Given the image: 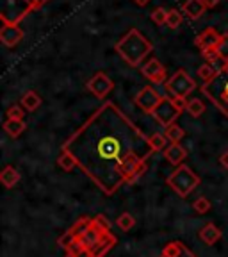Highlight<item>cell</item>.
<instances>
[{"label": "cell", "instance_id": "cell-1", "mask_svg": "<svg viewBox=\"0 0 228 257\" xmlns=\"http://www.w3.org/2000/svg\"><path fill=\"white\" fill-rule=\"evenodd\" d=\"M61 150L72 154L79 168L105 195H114L123 186L139 181L155 154L148 136L112 102L96 109Z\"/></svg>", "mask_w": 228, "mask_h": 257}, {"label": "cell", "instance_id": "cell-2", "mask_svg": "<svg viewBox=\"0 0 228 257\" xmlns=\"http://www.w3.org/2000/svg\"><path fill=\"white\" fill-rule=\"evenodd\" d=\"M109 227L111 225L104 214L79 218L57 243L66 253H73L75 257H105L118 243V237Z\"/></svg>", "mask_w": 228, "mask_h": 257}, {"label": "cell", "instance_id": "cell-3", "mask_svg": "<svg viewBox=\"0 0 228 257\" xmlns=\"http://www.w3.org/2000/svg\"><path fill=\"white\" fill-rule=\"evenodd\" d=\"M153 50V45L148 41V38H144L137 29H130V31L121 38L116 43V52L120 57L128 63L130 66H141L143 59Z\"/></svg>", "mask_w": 228, "mask_h": 257}, {"label": "cell", "instance_id": "cell-4", "mask_svg": "<svg viewBox=\"0 0 228 257\" xmlns=\"http://www.w3.org/2000/svg\"><path fill=\"white\" fill-rule=\"evenodd\" d=\"M166 182H168V186L178 195V197L185 198L200 186L201 179L192 172L189 166L180 165V166H176L175 172H171V175L166 179Z\"/></svg>", "mask_w": 228, "mask_h": 257}, {"label": "cell", "instance_id": "cell-5", "mask_svg": "<svg viewBox=\"0 0 228 257\" xmlns=\"http://www.w3.org/2000/svg\"><path fill=\"white\" fill-rule=\"evenodd\" d=\"M201 91L228 118V73L221 70L216 79L201 86Z\"/></svg>", "mask_w": 228, "mask_h": 257}, {"label": "cell", "instance_id": "cell-6", "mask_svg": "<svg viewBox=\"0 0 228 257\" xmlns=\"http://www.w3.org/2000/svg\"><path fill=\"white\" fill-rule=\"evenodd\" d=\"M32 9H36L34 0H0L2 24H20Z\"/></svg>", "mask_w": 228, "mask_h": 257}, {"label": "cell", "instance_id": "cell-7", "mask_svg": "<svg viewBox=\"0 0 228 257\" xmlns=\"http://www.w3.org/2000/svg\"><path fill=\"white\" fill-rule=\"evenodd\" d=\"M164 89L169 98H187L196 89V82L192 80V77L185 70H178L168 79Z\"/></svg>", "mask_w": 228, "mask_h": 257}, {"label": "cell", "instance_id": "cell-8", "mask_svg": "<svg viewBox=\"0 0 228 257\" xmlns=\"http://www.w3.org/2000/svg\"><path fill=\"white\" fill-rule=\"evenodd\" d=\"M178 114H180V111L175 107V104H173V100L169 96H162L160 104L157 105L152 112V116L155 118L162 127H169V125L175 123Z\"/></svg>", "mask_w": 228, "mask_h": 257}, {"label": "cell", "instance_id": "cell-9", "mask_svg": "<svg viewBox=\"0 0 228 257\" xmlns=\"http://www.w3.org/2000/svg\"><path fill=\"white\" fill-rule=\"evenodd\" d=\"M86 88H88L89 91H91L93 95L96 96V98L104 100L105 96H107L109 93L112 91V88H114V82H112L111 77H109L105 72H96L95 75H93L91 79L88 80Z\"/></svg>", "mask_w": 228, "mask_h": 257}, {"label": "cell", "instance_id": "cell-10", "mask_svg": "<svg viewBox=\"0 0 228 257\" xmlns=\"http://www.w3.org/2000/svg\"><path fill=\"white\" fill-rule=\"evenodd\" d=\"M141 73H143L150 82H153V84H166V82H168V73H166L164 64L160 63L159 59H155V57L148 59L141 66Z\"/></svg>", "mask_w": 228, "mask_h": 257}, {"label": "cell", "instance_id": "cell-11", "mask_svg": "<svg viewBox=\"0 0 228 257\" xmlns=\"http://www.w3.org/2000/svg\"><path fill=\"white\" fill-rule=\"evenodd\" d=\"M160 100H162V96H160L152 86H144V88L136 95V98H134L137 107H141L144 112H148V114H152L153 109L160 104Z\"/></svg>", "mask_w": 228, "mask_h": 257}, {"label": "cell", "instance_id": "cell-12", "mask_svg": "<svg viewBox=\"0 0 228 257\" xmlns=\"http://www.w3.org/2000/svg\"><path fill=\"white\" fill-rule=\"evenodd\" d=\"M24 40V31L20 29L18 24H2L0 29V41L6 45V47L13 48Z\"/></svg>", "mask_w": 228, "mask_h": 257}, {"label": "cell", "instance_id": "cell-13", "mask_svg": "<svg viewBox=\"0 0 228 257\" xmlns=\"http://www.w3.org/2000/svg\"><path fill=\"white\" fill-rule=\"evenodd\" d=\"M221 36H223L221 32H217L214 27H208V29H205L201 34H198V36L194 38V45L200 48L201 52L207 50V48H216L217 43L221 41Z\"/></svg>", "mask_w": 228, "mask_h": 257}, {"label": "cell", "instance_id": "cell-14", "mask_svg": "<svg viewBox=\"0 0 228 257\" xmlns=\"http://www.w3.org/2000/svg\"><path fill=\"white\" fill-rule=\"evenodd\" d=\"M205 11H207V8H205L203 0H185L182 4V13L191 20H200L205 15Z\"/></svg>", "mask_w": 228, "mask_h": 257}, {"label": "cell", "instance_id": "cell-15", "mask_svg": "<svg viewBox=\"0 0 228 257\" xmlns=\"http://www.w3.org/2000/svg\"><path fill=\"white\" fill-rule=\"evenodd\" d=\"M221 236H223L221 229L217 227V225H214L212 221H207V223L200 229V239L208 246L214 245V243H217V241L221 239Z\"/></svg>", "mask_w": 228, "mask_h": 257}, {"label": "cell", "instance_id": "cell-16", "mask_svg": "<svg viewBox=\"0 0 228 257\" xmlns=\"http://www.w3.org/2000/svg\"><path fill=\"white\" fill-rule=\"evenodd\" d=\"M159 257H196L187 246H184L180 241H169L168 245L162 248Z\"/></svg>", "mask_w": 228, "mask_h": 257}, {"label": "cell", "instance_id": "cell-17", "mask_svg": "<svg viewBox=\"0 0 228 257\" xmlns=\"http://www.w3.org/2000/svg\"><path fill=\"white\" fill-rule=\"evenodd\" d=\"M164 157L168 163H171V165L180 166L182 163H184L185 157H187V150H185L180 143H171L168 149L164 150Z\"/></svg>", "mask_w": 228, "mask_h": 257}, {"label": "cell", "instance_id": "cell-18", "mask_svg": "<svg viewBox=\"0 0 228 257\" xmlns=\"http://www.w3.org/2000/svg\"><path fill=\"white\" fill-rule=\"evenodd\" d=\"M20 179H22V173L18 172V168H15V166H11V165H8L0 172V182L8 189L15 188V186L20 182Z\"/></svg>", "mask_w": 228, "mask_h": 257}, {"label": "cell", "instance_id": "cell-19", "mask_svg": "<svg viewBox=\"0 0 228 257\" xmlns=\"http://www.w3.org/2000/svg\"><path fill=\"white\" fill-rule=\"evenodd\" d=\"M2 128L6 131V134L11 138H18L24 134V131L27 128V123H25V120H6L4 125H2Z\"/></svg>", "mask_w": 228, "mask_h": 257}, {"label": "cell", "instance_id": "cell-20", "mask_svg": "<svg viewBox=\"0 0 228 257\" xmlns=\"http://www.w3.org/2000/svg\"><path fill=\"white\" fill-rule=\"evenodd\" d=\"M20 105L25 109V111H29V112L36 111V109L41 105V96L38 95L36 91H27L24 96H22Z\"/></svg>", "mask_w": 228, "mask_h": 257}, {"label": "cell", "instance_id": "cell-21", "mask_svg": "<svg viewBox=\"0 0 228 257\" xmlns=\"http://www.w3.org/2000/svg\"><path fill=\"white\" fill-rule=\"evenodd\" d=\"M57 166H59L63 172H72L77 165V159L72 156L70 152H66V150H61L59 157H57Z\"/></svg>", "mask_w": 228, "mask_h": 257}, {"label": "cell", "instance_id": "cell-22", "mask_svg": "<svg viewBox=\"0 0 228 257\" xmlns=\"http://www.w3.org/2000/svg\"><path fill=\"white\" fill-rule=\"evenodd\" d=\"M198 75H200L201 80H203L205 84H207V82H210V80H214L217 75H219V70H217L214 64L203 63L200 68H198Z\"/></svg>", "mask_w": 228, "mask_h": 257}, {"label": "cell", "instance_id": "cell-23", "mask_svg": "<svg viewBox=\"0 0 228 257\" xmlns=\"http://www.w3.org/2000/svg\"><path fill=\"white\" fill-rule=\"evenodd\" d=\"M164 136H166V140L171 141V143H178V141L185 136V131L180 125L173 123V125H169V127H164Z\"/></svg>", "mask_w": 228, "mask_h": 257}, {"label": "cell", "instance_id": "cell-24", "mask_svg": "<svg viewBox=\"0 0 228 257\" xmlns=\"http://www.w3.org/2000/svg\"><path fill=\"white\" fill-rule=\"evenodd\" d=\"M185 111H187L192 118H200L201 114L205 112V104H203V100H200V98H189Z\"/></svg>", "mask_w": 228, "mask_h": 257}, {"label": "cell", "instance_id": "cell-25", "mask_svg": "<svg viewBox=\"0 0 228 257\" xmlns=\"http://www.w3.org/2000/svg\"><path fill=\"white\" fill-rule=\"evenodd\" d=\"M116 225H118V229H121L123 232H128V230H132L134 227H136V218L130 213H121L120 216L116 218Z\"/></svg>", "mask_w": 228, "mask_h": 257}, {"label": "cell", "instance_id": "cell-26", "mask_svg": "<svg viewBox=\"0 0 228 257\" xmlns=\"http://www.w3.org/2000/svg\"><path fill=\"white\" fill-rule=\"evenodd\" d=\"M182 20H184V15H182V11H178V9H169L168 13V22H166V25H168L169 29H176L182 25Z\"/></svg>", "mask_w": 228, "mask_h": 257}, {"label": "cell", "instance_id": "cell-27", "mask_svg": "<svg viewBox=\"0 0 228 257\" xmlns=\"http://www.w3.org/2000/svg\"><path fill=\"white\" fill-rule=\"evenodd\" d=\"M148 140H150V145H152V149L155 150V152H160V150H164L166 143H168V140H166L164 134H159V133H155V134H152V136H148Z\"/></svg>", "mask_w": 228, "mask_h": 257}, {"label": "cell", "instance_id": "cell-28", "mask_svg": "<svg viewBox=\"0 0 228 257\" xmlns=\"http://www.w3.org/2000/svg\"><path fill=\"white\" fill-rule=\"evenodd\" d=\"M168 9L164 8H157L152 11V15H150V18H152L153 24L157 25H166V22H168Z\"/></svg>", "mask_w": 228, "mask_h": 257}, {"label": "cell", "instance_id": "cell-29", "mask_svg": "<svg viewBox=\"0 0 228 257\" xmlns=\"http://www.w3.org/2000/svg\"><path fill=\"white\" fill-rule=\"evenodd\" d=\"M192 209L196 211L198 214H205L210 211V200L207 197H198L196 200L192 202Z\"/></svg>", "mask_w": 228, "mask_h": 257}, {"label": "cell", "instance_id": "cell-30", "mask_svg": "<svg viewBox=\"0 0 228 257\" xmlns=\"http://www.w3.org/2000/svg\"><path fill=\"white\" fill-rule=\"evenodd\" d=\"M6 114H8L9 120H24V118H25V109L22 107V105H11Z\"/></svg>", "mask_w": 228, "mask_h": 257}, {"label": "cell", "instance_id": "cell-31", "mask_svg": "<svg viewBox=\"0 0 228 257\" xmlns=\"http://www.w3.org/2000/svg\"><path fill=\"white\" fill-rule=\"evenodd\" d=\"M217 52H219V56H221V59L226 63L228 61V34H223L221 36V41L217 43Z\"/></svg>", "mask_w": 228, "mask_h": 257}, {"label": "cell", "instance_id": "cell-32", "mask_svg": "<svg viewBox=\"0 0 228 257\" xmlns=\"http://www.w3.org/2000/svg\"><path fill=\"white\" fill-rule=\"evenodd\" d=\"M173 104H175V107L178 109V111H184L185 107H187V102H185V98H171Z\"/></svg>", "mask_w": 228, "mask_h": 257}, {"label": "cell", "instance_id": "cell-33", "mask_svg": "<svg viewBox=\"0 0 228 257\" xmlns=\"http://www.w3.org/2000/svg\"><path fill=\"white\" fill-rule=\"evenodd\" d=\"M203 4H205V8H207V9H212V8H216V6L219 4V0H203Z\"/></svg>", "mask_w": 228, "mask_h": 257}, {"label": "cell", "instance_id": "cell-34", "mask_svg": "<svg viewBox=\"0 0 228 257\" xmlns=\"http://www.w3.org/2000/svg\"><path fill=\"white\" fill-rule=\"evenodd\" d=\"M219 161H221V165H223V168L228 172V150L223 154V156H221V159H219Z\"/></svg>", "mask_w": 228, "mask_h": 257}, {"label": "cell", "instance_id": "cell-35", "mask_svg": "<svg viewBox=\"0 0 228 257\" xmlns=\"http://www.w3.org/2000/svg\"><path fill=\"white\" fill-rule=\"evenodd\" d=\"M47 2H48V0H34V4H36V9L41 8L43 4H47Z\"/></svg>", "mask_w": 228, "mask_h": 257}, {"label": "cell", "instance_id": "cell-36", "mask_svg": "<svg viewBox=\"0 0 228 257\" xmlns=\"http://www.w3.org/2000/svg\"><path fill=\"white\" fill-rule=\"evenodd\" d=\"M134 2H136L137 6H141V8H143V6H146L150 2V0H134Z\"/></svg>", "mask_w": 228, "mask_h": 257}, {"label": "cell", "instance_id": "cell-37", "mask_svg": "<svg viewBox=\"0 0 228 257\" xmlns=\"http://www.w3.org/2000/svg\"><path fill=\"white\" fill-rule=\"evenodd\" d=\"M64 257H75V255H73V253H66Z\"/></svg>", "mask_w": 228, "mask_h": 257}]
</instances>
